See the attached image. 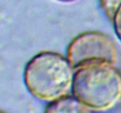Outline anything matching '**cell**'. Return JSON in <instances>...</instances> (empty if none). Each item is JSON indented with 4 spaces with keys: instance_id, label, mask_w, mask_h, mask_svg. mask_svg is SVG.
Listing matches in <instances>:
<instances>
[{
    "instance_id": "cell-1",
    "label": "cell",
    "mask_w": 121,
    "mask_h": 113,
    "mask_svg": "<svg viewBox=\"0 0 121 113\" xmlns=\"http://www.w3.org/2000/svg\"><path fill=\"white\" fill-rule=\"evenodd\" d=\"M72 94L92 111L112 108L121 99V73L111 63H91L74 70Z\"/></svg>"
},
{
    "instance_id": "cell-2",
    "label": "cell",
    "mask_w": 121,
    "mask_h": 113,
    "mask_svg": "<svg viewBox=\"0 0 121 113\" xmlns=\"http://www.w3.org/2000/svg\"><path fill=\"white\" fill-rule=\"evenodd\" d=\"M74 68L56 52H40L26 65L24 82L28 92L43 101H53L67 95L72 88Z\"/></svg>"
},
{
    "instance_id": "cell-3",
    "label": "cell",
    "mask_w": 121,
    "mask_h": 113,
    "mask_svg": "<svg viewBox=\"0 0 121 113\" xmlns=\"http://www.w3.org/2000/svg\"><path fill=\"white\" fill-rule=\"evenodd\" d=\"M66 54L74 70L91 63L115 64L118 60L114 41L99 31H88L77 36L69 42Z\"/></svg>"
},
{
    "instance_id": "cell-4",
    "label": "cell",
    "mask_w": 121,
    "mask_h": 113,
    "mask_svg": "<svg viewBox=\"0 0 121 113\" xmlns=\"http://www.w3.org/2000/svg\"><path fill=\"white\" fill-rule=\"evenodd\" d=\"M45 113H93L91 108L83 105L73 95H64L49 101Z\"/></svg>"
},
{
    "instance_id": "cell-5",
    "label": "cell",
    "mask_w": 121,
    "mask_h": 113,
    "mask_svg": "<svg viewBox=\"0 0 121 113\" xmlns=\"http://www.w3.org/2000/svg\"><path fill=\"white\" fill-rule=\"evenodd\" d=\"M100 6L109 20L113 19L117 9L121 5V0H99Z\"/></svg>"
},
{
    "instance_id": "cell-6",
    "label": "cell",
    "mask_w": 121,
    "mask_h": 113,
    "mask_svg": "<svg viewBox=\"0 0 121 113\" xmlns=\"http://www.w3.org/2000/svg\"><path fill=\"white\" fill-rule=\"evenodd\" d=\"M112 23H113V27H114L115 34L121 41V5L117 9V12H115V14H114L113 19H112Z\"/></svg>"
},
{
    "instance_id": "cell-7",
    "label": "cell",
    "mask_w": 121,
    "mask_h": 113,
    "mask_svg": "<svg viewBox=\"0 0 121 113\" xmlns=\"http://www.w3.org/2000/svg\"><path fill=\"white\" fill-rule=\"evenodd\" d=\"M59 1H62V2H74L77 0H59Z\"/></svg>"
},
{
    "instance_id": "cell-8",
    "label": "cell",
    "mask_w": 121,
    "mask_h": 113,
    "mask_svg": "<svg viewBox=\"0 0 121 113\" xmlns=\"http://www.w3.org/2000/svg\"><path fill=\"white\" fill-rule=\"evenodd\" d=\"M0 113H6V112H4V111H1V110H0Z\"/></svg>"
}]
</instances>
